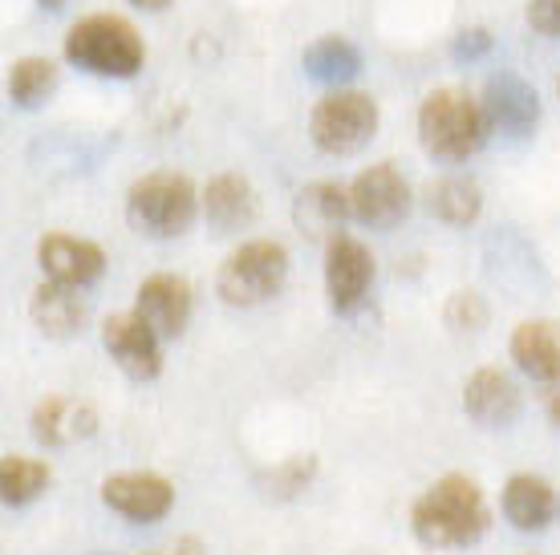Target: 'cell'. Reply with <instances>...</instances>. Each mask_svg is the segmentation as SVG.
<instances>
[{
  "instance_id": "obj_26",
  "label": "cell",
  "mask_w": 560,
  "mask_h": 555,
  "mask_svg": "<svg viewBox=\"0 0 560 555\" xmlns=\"http://www.w3.org/2000/svg\"><path fill=\"white\" fill-rule=\"evenodd\" d=\"M528 25L545 37H560V0H528Z\"/></svg>"
},
{
  "instance_id": "obj_11",
  "label": "cell",
  "mask_w": 560,
  "mask_h": 555,
  "mask_svg": "<svg viewBox=\"0 0 560 555\" xmlns=\"http://www.w3.org/2000/svg\"><path fill=\"white\" fill-rule=\"evenodd\" d=\"M483 118L491 134L504 139H528L540 122V97L516 73H495L483 90Z\"/></svg>"
},
{
  "instance_id": "obj_22",
  "label": "cell",
  "mask_w": 560,
  "mask_h": 555,
  "mask_svg": "<svg viewBox=\"0 0 560 555\" xmlns=\"http://www.w3.org/2000/svg\"><path fill=\"white\" fill-rule=\"evenodd\" d=\"M427 208H431V215L451 223V227H467V223L479 220L483 194H479V187L471 179L447 175V179H434L431 187H427Z\"/></svg>"
},
{
  "instance_id": "obj_24",
  "label": "cell",
  "mask_w": 560,
  "mask_h": 555,
  "mask_svg": "<svg viewBox=\"0 0 560 555\" xmlns=\"http://www.w3.org/2000/svg\"><path fill=\"white\" fill-rule=\"evenodd\" d=\"M49 467L42 459H25V454H9L0 462V495L9 507H21V503H33L49 486Z\"/></svg>"
},
{
  "instance_id": "obj_28",
  "label": "cell",
  "mask_w": 560,
  "mask_h": 555,
  "mask_svg": "<svg viewBox=\"0 0 560 555\" xmlns=\"http://www.w3.org/2000/svg\"><path fill=\"white\" fill-rule=\"evenodd\" d=\"M545 410H548V417L560 426V377L557 381H548V389H545Z\"/></svg>"
},
{
  "instance_id": "obj_31",
  "label": "cell",
  "mask_w": 560,
  "mask_h": 555,
  "mask_svg": "<svg viewBox=\"0 0 560 555\" xmlns=\"http://www.w3.org/2000/svg\"><path fill=\"white\" fill-rule=\"evenodd\" d=\"M66 0H42V9H61Z\"/></svg>"
},
{
  "instance_id": "obj_12",
  "label": "cell",
  "mask_w": 560,
  "mask_h": 555,
  "mask_svg": "<svg viewBox=\"0 0 560 555\" xmlns=\"http://www.w3.org/2000/svg\"><path fill=\"white\" fill-rule=\"evenodd\" d=\"M37 260H42L45 276L54 284H66V288H90L106 272V251L90 239L66 236V232L45 236L37 244Z\"/></svg>"
},
{
  "instance_id": "obj_17",
  "label": "cell",
  "mask_w": 560,
  "mask_h": 555,
  "mask_svg": "<svg viewBox=\"0 0 560 555\" xmlns=\"http://www.w3.org/2000/svg\"><path fill=\"white\" fill-rule=\"evenodd\" d=\"M98 426L94 405L70 393H49L37 410H33V438L45 446H73L85 442Z\"/></svg>"
},
{
  "instance_id": "obj_25",
  "label": "cell",
  "mask_w": 560,
  "mask_h": 555,
  "mask_svg": "<svg viewBox=\"0 0 560 555\" xmlns=\"http://www.w3.org/2000/svg\"><path fill=\"white\" fill-rule=\"evenodd\" d=\"M483 320H488V305H483V296L479 292H455L447 300V324L451 329H459V333H476L483 329Z\"/></svg>"
},
{
  "instance_id": "obj_6",
  "label": "cell",
  "mask_w": 560,
  "mask_h": 555,
  "mask_svg": "<svg viewBox=\"0 0 560 555\" xmlns=\"http://www.w3.org/2000/svg\"><path fill=\"white\" fill-rule=\"evenodd\" d=\"M378 130V102L358 90H334L308 114V134L322 154H353Z\"/></svg>"
},
{
  "instance_id": "obj_4",
  "label": "cell",
  "mask_w": 560,
  "mask_h": 555,
  "mask_svg": "<svg viewBox=\"0 0 560 555\" xmlns=\"http://www.w3.org/2000/svg\"><path fill=\"white\" fill-rule=\"evenodd\" d=\"M199 208H203V194L196 191V182L175 170H151L127 191L130 227L151 239L183 236L196 223Z\"/></svg>"
},
{
  "instance_id": "obj_3",
  "label": "cell",
  "mask_w": 560,
  "mask_h": 555,
  "mask_svg": "<svg viewBox=\"0 0 560 555\" xmlns=\"http://www.w3.org/2000/svg\"><path fill=\"white\" fill-rule=\"evenodd\" d=\"M66 57L78 70L94 73V78H135L147 61V45H142L139 28L127 16L94 13L82 16L66 37Z\"/></svg>"
},
{
  "instance_id": "obj_13",
  "label": "cell",
  "mask_w": 560,
  "mask_h": 555,
  "mask_svg": "<svg viewBox=\"0 0 560 555\" xmlns=\"http://www.w3.org/2000/svg\"><path fill=\"white\" fill-rule=\"evenodd\" d=\"M135 312L159 336H179L191 320V284L183 276H171V272L147 276L135 292Z\"/></svg>"
},
{
  "instance_id": "obj_10",
  "label": "cell",
  "mask_w": 560,
  "mask_h": 555,
  "mask_svg": "<svg viewBox=\"0 0 560 555\" xmlns=\"http://www.w3.org/2000/svg\"><path fill=\"white\" fill-rule=\"evenodd\" d=\"M102 503L130 523H154L175 507V486L154 471H122L102 483Z\"/></svg>"
},
{
  "instance_id": "obj_9",
  "label": "cell",
  "mask_w": 560,
  "mask_h": 555,
  "mask_svg": "<svg viewBox=\"0 0 560 555\" xmlns=\"http://www.w3.org/2000/svg\"><path fill=\"white\" fill-rule=\"evenodd\" d=\"M374 284V256L362 239L337 236L325 244V292L334 312H353L365 300V292Z\"/></svg>"
},
{
  "instance_id": "obj_27",
  "label": "cell",
  "mask_w": 560,
  "mask_h": 555,
  "mask_svg": "<svg viewBox=\"0 0 560 555\" xmlns=\"http://www.w3.org/2000/svg\"><path fill=\"white\" fill-rule=\"evenodd\" d=\"M451 49H455V57H459V61H476V57H483L491 49L488 28H463Z\"/></svg>"
},
{
  "instance_id": "obj_8",
  "label": "cell",
  "mask_w": 560,
  "mask_h": 555,
  "mask_svg": "<svg viewBox=\"0 0 560 555\" xmlns=\"http://www.w3.org/2000/svg\"><path fill=\"white\" fill-rule=\"evenodd\" d=\"M102 345L118 362V369L135 377V381H151L163 369V336L154 333L135 308L130 312H114L102 324Z\"/></svg>"
},
{
  "instance_id": "obj_21",
  "label": "cell",
  "mask_w": 560,
  "mask_h": 555,
  "mask_svg": "<svg viewBox=\"0 0 560 555\" xmlns=\"http://www.w3.org/2000/svg\"><path fill=\"white\" fill-rule=\"evenodd\" d=\"M301 66H305V73L317 78V82L346 85L362 73V49L353 42H346V37L329 33V37H317V42L301 54Z\"/></svg>"
},
{
  "instance_id": "obj_1",
  "label": "cell",
  "mask_w": 560,
  "mask_h": 555,
  "mask_svg": "<svg viewBox=\"0 0 560 555\" xmlns=\"http://www.w3.org/2000/svg\"><path fill=\"white\" fill-rule=\"evenodd\" d=\"M488 499L476 479L467 474H443L439 483L422 491L410 507V531L422 547H467L488 531Z\"/></svg>"
},
{
  "instance_id": "obj_7",
  "label": "cell",
  "mask_w": 560,
  "mask_h": 555,
  "mask_svg": "<svg viewBox=\"0 0 560 555\" xmlns=\"http://www.w3.org/2000/svg\"><path fill=\"white\" fill-rule=\"evenodd\" d=\"M350 211L358 223L378 227V232L407 220L410 187L402 179V170L394 167V163H374L370 170H362L350 182Z\"/></svg>"
},
{
  "instance_id": "obj_20",
  "label": "cell",
  "mask_w": 560,
  "mask_h": 555,
  "mask_svg": "<svg viewBox=\"0 0 560 555\" xmlns=\"http://www.w3.org/2000/svg\"><path fill=\"white\" fill-rule=\"evenodd\" d=\"M28 317L45 336H73L85 324V300L82 288H66V284H42L28 300Z\"/></svg>"
},
{
  "instance_id": "obj_19",
  "label": "cell",
  "mask_w": 560,
  "mask_h": 555,
  "mask_svg": "<svg viewBox=\"0 0 560 555\" xmlns=\"http://www.w3.org/2000/svg\"><path fill=\"white\" fill-rule=\"evenodd\" d=\"M203 215L208 223L228 236V232H240L256 220V191L244 175H215V179L203 187Z\"/></svg>"
},
{
  "instance_id": "obj_14",
  "label": "cell",
  "mask_w": 560,
  "mask_h": 555,
  "mask_svg": "<svg viewBox=\"0 0 560 555\" xmlns=\"http://www.w3.org/2000/svg\"><path fill=\"white\" fill-rule=\"evenodd\" d=\"M350 191L337 182H308L305 191H296L293 199V223L305 239L317 244H334L341 232V223L350 220Z\"/></svg>"
},
{
  "instance_id": "obj_16",
  "label": "cell",
  "mask_w": 560,
  "mask_h": 555,
  "mask_svg": "<svg viewBox=\"0 0 560 555\" xmlns=\"http://www.w3.org/2000/svg\"><path fill=\"white\" fill-rule=\"evenodd\" d=\"M504 519L516 531H548L560 519L557 486L540 474H512L504 483Z\"/></svg>"
},
{
  "instance_id": "obj_2",
  "label": "cell",
  "mask_w": 560,
  "mask_h": 555,
  "mask_svg": "<svg viewBox=\"0 0 560 555\" xmlns=\"http://www.w3.org/2000/svg\"><path fill=\"white\" fill-rule=\"evenodd\" d=\"M488 134L491 130L483 118V102H476L459 85H443V90H431L422 97L419 142L439 163H467Z\"/></svg>"
},
{
  "instance_id": "obj_15",
  "label": "cell",
  "mask_w": 560,
  "mask_h": 555,
  "mask_svg": "<svg viewBox=\"0 0 560 555\" xmlns=\"http://www.w3.org/2000/svg\"><path fill=\"white\" fill-rule=\"evenodd\" d=\"M463 410L476 426H512L520 417V389L504 369H476L463 386Z\"/></svg>"
},
{
  "instance_id": "obj_18",
  "label": "cell",
  "mask_w": 560,
  "mask_h": 555,
  "mask_svg": "<svg viewBox=\"0 0 560 555\" xmlns=\"http://www.w3.org/2000/svg\"><path fill=\"white\" fill-rule=\"evenodd\" d=\"M512 362L536 381L560 377V324L557 320H524L512 333Z\"/></svg>"
},
{
  "instance_id": "obj_30",
  "label": "cell",
  "mask_w": 560,
  "mask_h": 555,
  "mask_svg": "<svg viewBox=\"0 0 560 555\" xmlns=\"http://www.w3.org/2000/svg\"><path fill=\"white\" fill-rule=\"evenodd\" d=\"M130 4H139V9H147V13H159V9H167L171 0H130Z\"/></svg>"
},
{
  "instance_id": "obj_29",
  "label": "cell",
  "mask_w": 560,
  "mask_h": 555,
  "mask_svg": "<svg viewBox=\"0 0 560 555\" xmlns=\"http://www.w3.org/2000/svg\"><path fill=\"white\" fill-rule=\"evenodd\" d=\"M151 555H203V547H199L196 540H183V543H175L171 552H151Z\"/></svg>"
},
{
  "instance_id": "obj_5",
  "label": "cell",
  "mask_w": 560,
  "mask_h": 555,
  "mask_svg": "<svg viewBox=\"0 0 560 555\" xmlns=\"http://www.w3.org/2000/svg\"><path fill=\"white\" fill-rule=\"evenodd\" d=\"M289 280V251L277 239H248L240 244L215 276L220 300L232 308H253L272 300Z\"/></svg>"
},
{
  "instance_id": "obj_23",
  "label": "cell",
  "mask_w": 560,
  "mask_h": 555,
  "mask_svg": "<svg viewBox=\"0 0 560 555\" xmlns=\"http://www.w3.org/2000/svg\"><path fill=\"white\" fill-rule=\"evenodd\" d=\"M57 90V66L49 57H21L9 66V97L25 110H37Z\"/></svg>"
}]
</instances>
